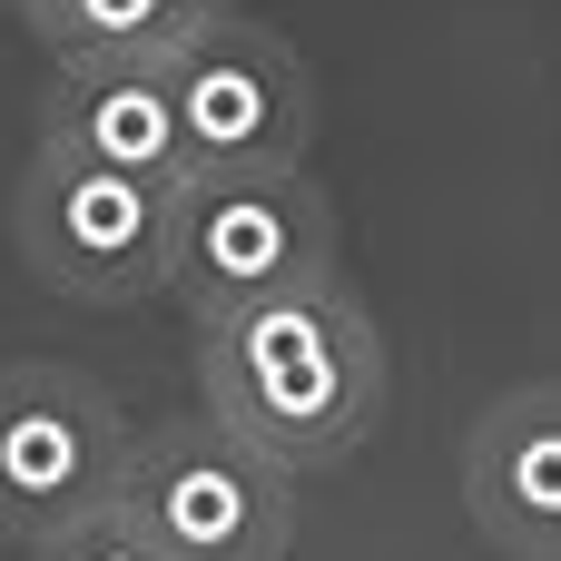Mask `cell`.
Instances as JSON below:
<instances>
[{
	"label": "cell",
	"instance_id": "cell-1",
	"mask_svg": "<svg viewBox=\"0 0 561 561\" xmlns=\"http://www.w3.org/2000/svg\"><path fill=\"white\" fill-rule=\"evenodd\" d=\"M385 335L345 276L197 325V414L276 473H325L385 424Z\"/></svg>",
	"mask_w": 561,
	"mask_h": 561
},
{
	"label": "cell",
	"instance_id": "cell-2",
	"mask_svg": "<svg viewBox=\"0 0 561 561\" xmlns=\"http://www.w3.org/2000/svg\"><path fill=\"white\" fill-rule=\"evenodd\" d=\"M345 276V237H335V197L286 168V178H187L178 187V256H168V296L187 306V325L276 306Z\"/></svg>",
	"mask_w": 561,
	"mask_h": 561
},
{
	"label": "cell",
	"instance_id": "cell-3",
	"mask_svg": "<svg viewBox=\"0 0 561 561\" xmlns=\"http://www.w3.org/2000/svg\"><path fill=\"white\" fill-rule=\"evenodd\" d=\"M128 414L99 375L20 355L0 365V542L39 552L99 513H118V473H128Z\"/></svg>",
	"mask_w": 561,
	"mask_h": 561
},
{
	"label": "cell",
	"instance_id": "cell-4",
	"mask_svg": "<svg viewBox=\"0 0 561 561\" xmlns=\"http://www.w3.org/2000/svg\"><path fill=\"white\" fill-rule=\"evenodd\" d=\"M118 523H138L168 561H286L296 552V473H276L207 414H168L128 444Z\"/></svg>",
	"mask_w": 561,
	"mask_h": 561
},
{
	"label": "cell",
	"instance_id": "cell-5",
	"mask_svg": "<svg viewBox=\"0 0 561 561\" xmlns=\"http://www.w3.org/2000/svg\"><path fill=\"white\" fill-rule=\"evenodd\" d=\"M10 237H20V266H30L49 296L138 306V296L168 286V256H178V187L108 178V168H79V158L30 148L20 197H10Z\"/></svg>",
	"mask_w": 561,
	"mask_h": 561
},
{
	"label": "cell",
	"instance_id": "cell-6",
	"mask_svg": "<svg viewBox=\"0 0 561 561\" xmlns=\"http://www.w3.org/2000/svg\"><path fill=\"white\" fill-rule=\"evenodd\" d=\"M168 99H178V148H187V178H286L306 168V138H316V69L286 30H266L256 10H227L178 69H168Z\"/></svg>",
	"mask_w": 561,
	"mask_h": 561
},
{
	"label": "cell",
	"instance_id": "cell-7",
	"mask_svg": "<svg viewBox=\"0 0 561 561\" xmlns=\"http://www.w3.org/2000/svg\"><path fill=\"white\" fill-rule=\"evenodd\" d=\"M463 513L503 561H561V385H513L473 414Z\"/></svg>",
	"mask_w": 561,
	"mask_h": 561
},
{
	"label": "cell",
	"instance_id": "cell-8",
	"mask_svg": "<svg viewBox=\"0 0 561 561\" xmlns=\"http://www.w3.org/2000/svg\"><path fill=\"white\" fill-rule=\"evenodd\" d=\"M39 148H49V158H79V168H108V178L187 187L168 69H49Z\"/></svg>",
	"mask_w": 561,
	"mask_h": 561
},
{
	"label": "cell",
	"instance_id": "cell-9",
	"mask_svg": "<svg viewBox=\"0 0 561 561\" xmlns=\"http://www.w3.org/2000/svg\"><path fill=\"white\" fill-rule=\"evenodd\" d=\"M237 0H69L39 49L49 69H178Z\"/></svg>",
	"mask_w": 561,
	"mask_h": 561
},
{
	"label": "cell",
	"instance_id": "cell-10",
	"mask_svg": "<svg viewBox=\"0 0 561 561\" xmlns=\"http://www.w3.org/2000/svg\"><path fill=\"white\" fill-rule=\"evenodd\" d=\"M30 561H168L138 523H118V513H99V523H79V533H59V542H39Z\"/></svg>",
	"mask_w": 561,
	"mask_h": 561
},
{
	"label": "cell",
	"instance_id": "cell-11",
	"mask_svg": "<svg viewBox=\"0 0 561 561\" xmlns=\"http://www.w3.org/2000/svg\"><path fill=\"white\" fill-rule=\"evenodd\" d=\"M0 10H10V20H20V30H30V39H39V30H49V20H59V10H69V0H0Z\"/></svg>",
	"mask_w": 561,
	"mask_h": 561
},
{
	"label": "cell",
	"instance_id": "cell-12",
	"mask_svg": "<svg viewBox=\"0 0 561 561\" xmlns=\"http://www.w3.org/2000/svg\"><path fill=\"white\" fill-rule=\"evenodd\" d=\"M237 10H247V0H237Z\"/></svg>",
	"mask_w": 561,
	"mask_h": 561
}]
</instances>
